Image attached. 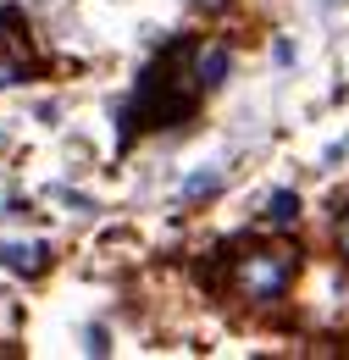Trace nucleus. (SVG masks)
<instances>
[{
    "instance_id": "f257e3e1",
    "label": "nucleus",
    "mask_w": 349,
    "mask_h": 360,
    "mask_svg": "<svg viewBox=\"0 0 349 360\" xmlns=\"http://www.w3.org/2000/svg\"><path fill=\"white\" fill-rule=\"evenodd\" d=\"M194 50H200L194 39H177V45H167L150 67H144V78L133 84L128 105H122V122H128L122 139H133L139 128H177V122L194 117L200 89H205Z\"/></svg>"
},
{
    "instance_id": "f03ea898",
    "label": "nucleus",
    "mask_w": 349,
    "mask_h": 360,
    "mask_svg": "<svg viewBox=\"0 0 349 360\" xmlns=\"http://www.w3.org/2000/svg\"><path fill=\"white\" fill-rule=\"evenodd\" d=\"M294 277H300V250H288V244H255V250L233 255V288L255 305L283 300Z\"/></svg>"
},
{
    "instance_id": "7ed1b4c3",
    "label": "nucleus",
    "mask_w": 349,
    "mask_h": 360,
    "mask_svg": "<svg viewBox=\"0 0 349 360\" xmlns=\"http://www.w3.org/2000/svg\"><path fill=\"white\" fill-rule=\"evenodd\" d=\"M0 261L23 277H39L50 266V244H0Z\"/></svg>"
},
{
    "instance_id": "20e7f679",
    "label": "nucleus",
    "mask_w": 349,
    "mask_h": 360,
    "mask_svg": "<svg viewBox=\"0 0 349 360\" xmlns=\"http://www.w3.org/2000/svg\"><path fill=\"white\" fill-rule=\"evenodd\" d=\"M227 67H233V56H227V50H200V78H205V89H217L222 78H227Z\"/></svg>"
},
{
    "instance_id": "39448f33",
    "label": "nucleus",
    "mask_w": 349,
    "mask_h": 360,
    "mask_svg": "<svg viewBox=\"0 0 349 360\" xmlns=\"http://www.w3.org/2000/svg\"><path fill=\"white\" fill-rule=\"evenodd\" d=\"M333 250H338V261L349 266V194L333 200Z\"/></svg>"
},
{
    "instance_id": "423d86ee",
    "label": "nucleus",
    "mask_w": 349,
    "mask_h": 360,
    "mask_svg": "<svg viewBox=\"0 0 349 360\" xmlns=\"http://www.w3.org/2000/svg\"><path fill=\"white\" fill-rule=\"evenodd\" d=\"M266 217H272V222H277V227H288V222H294V217H300V200H294L288 188H277V194L266 200Z\"/></svg>"
},
{
    "instance_id": "0eeeda50",
    "label": "nucleus",
    "mask_w": 349,
    "mask_h": 360,
    "mask_svg": "<svg viewBox=\"0 0 349 360\" xmlns=\"http://www.w3.org/2000/svg\"><path fill=\"white\" fill-rule=\"evenodd\" d=\"M217 188V172H200V178H189V194H211Z\"/></svg>"
},
{
    "instance_id": "6e6552de",
    "label": "nucleus",
    "mask_w": 349,
    "mask_h": 360,
    "mask_svg": "<svg viewBox=\"0 0 349 360\" xmlns=\"http://www.w3.org/2000/svg\"><path fill=\"white\" fill-rule=\"evenodd\" d=\"M322 6H333V0H322Z\"/></svg>"
}]
</instances>
